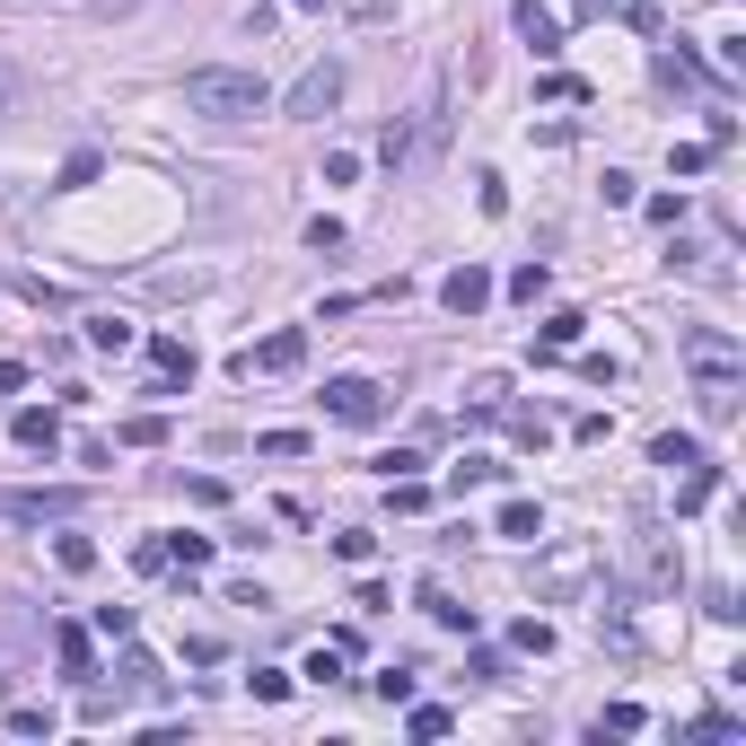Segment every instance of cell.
Wrapping results in <instances>:
<instances>
[{"mask_svg": "<svg viewBox=\"0 0 746 746\" xmlns=\"http://www.w3.org/2000/svg\"><path fill=\"white\" fill-rule=\"evenodd\" d=\"M263 106H272V89H263L255 71H229V62L185 71V115H203V124H247Z\"/></svg>", "mask_w": 746, "mask_h": 746, "instance_id": "cell-1", "label": "cell"}, {"mask_svg": "<svg viewBox=\"0 0 746 746\" xmlns=\"http://www.w3.org/2000/svg\"><path fill=\"white\" fill-rule=\"evenodd\" d=\"M334 106H343V62H308V71L290 80V97H281L290 124H325Z\"/></svg>", "mask_w": 746, "mask_h": 746, "instance_id": "cell-2", "label": "cell"}, {"mask_svg": "<svg viewBox=\"0 0 746 746\" xmlns=\"http://www.w3.org/2000/svg\"><path fill=\"white\" fill-rule=\"evenodd\" d=\"M325 413L352 422V431H370V422H386V386L377 377H325Z\"/></svg>", "mask_w": 746, "mask_h": 746, "instance_id": "cell-3", "label": "cell"}, {"mask_svg": "<svg viewBox=\"0 0 746 746\" xmlns=\"http://www.w3.org/2000/svg\"><path fill=\"white\" fill-rule=\"evenodd\" d=\"M299 361H308V334H299V325H281V334H263V343L238 352V377H290Z\"/></svg>", "mask_w": 746, "mask_h": 746, "instance_id": "cell-4", "label": "cell"}, {"mask_svg": "<svg viewBox=\"0 0 746 746\" xmlns=\"http://www.w3.org/2000/svg\"><path fill=\"white\" fill-rule=\"evenodd\" d=\"M439 308H448V317H484V308H493V272H484V263H457V272L439 281Z\"/></svg>", "mask_w": 746, "mask_h": 746, "instance_id": "cell-5", "label": "cell"}, {"mask_svg": "<svg viewBox=\"0 0 746 746\" xmlns=\"http://www.w3.org/2000/svg\"><path fill=\"white\" fill-rule=\"evenodd\" d=\"M509 18H518V35H527V53H536V62H553V53H562V18H553L545 0H518Z\"/></svg>", "mask_w": 746, "mask_h": 746, "instance_id": "cell-6", "label": "cell"}, {"mask_svg": "<svg viewBox=\"0 0 746 746\" xmlns=\"http://www.w3.org/2000/svg\"><path fill=\"white\" fill-rule=\"evenodd\" d=\"M80 493H0V518H18V527H44V518H71Z\"/></svg>", "mask_w": 746, "mask_h": 746, "instance_id": "cell-7", "label": "cell"}, {"mask_svg": "<svg viewBox=\"0 0 746 746\" xmlns=\"http://www.w3.org/2000/svg\"><path fill=\"white\" fill-rule=\"evenodd\" d=\"M149 361H158V386H149V395H176V386L194 377V352H185L176 334H149Z\"/></svg>", "mask_w": 746, "mask_h": 746, "instance_id": "cell-8", "label": "cell"}, {"mask_svg": "<svg viewBox=\"0 0 746 746\" xmlns=\"http://www.w3.org/2000/svg\"><path fill=\"white\" fill-rule=\"evenodd\" d=\"M694 404H703V422H738V370H703Z\"/></svg>", "mask_w": 746, "mask_h": 746, "instance_id": "cell-9", "label": "cell"}, {"mask_svg": "<svg viewBox=\"0 0 746 746\" xmlns=\"http://www.w3.org/2000/svg\"><path fill=\"white\" fill-rule=\"evenodd\" d=\"M493 536H509V545H536V536H545V509H536V500H500Z\"/></svg>", "mask_w": 746, "mask_h": 746, "instance_id": "cell-10", "label": "cell"}, {"mask_svg": "<svg viewBox=\"0 0 746 746\" xmlns=\"http://www.w3.org/2000/svg\"><path fill=\"white\" fill-rule=\"evenodd\" d=\"M9 439H18V448H35V457H53V448H62V422H53V413H18V422H9Z\"/></svg>", "mask_w": 746, "mask_h": 746, "instance_id": "cell-11", "label": "cell"}, {"mask_svg": "<svg viewBox=\"0 0 746 746\" xmlns=\"http://www.w3.org/2000/svg\"><path fill=\"white\" fill-rule=\"evenodd\" d=\"M650 466H667V475H694V466H703V448H694L685 431H659V439H650Z\"/></svg>", "mask_w": 746, "mask_h": 746, "instance_id": "cell-12", "label": "cell"}, {"mask_svg": "<svg viewBox=\"0 0 746 746\" xmlns=\"http://www.w3.org/2000/svg\"><path fill=\"white\" fill-rule=\"evenodd\" d=\"M685 361H694V370H738L746 352L729 343V334H685Z\"/></svg>", "mask_w": 746, "mask_h": 746, "instance_id": "cell-13", "label": "cell"}, {"mask_svg": "<svg viewBox=\"0 0 746 746\" xmlns=\"http://www.w3.org/2000/svg\"><path fill=\"white\" fill-rule=\"evenodd\" d=\"M422 615L439 623V632H466V641H475V607H457L448 589H422Z\"/></svg>", "mask_w": 746, "mask_h": 746, "instance_id": "cell-14", "label": "cell"}, {"mask_svg": "<svg viewBox=\"0 0 746 746\" xmlns=\"http://www.w3.org/2000/svg\"><path fill=\"white\" fill-rule=\"evenodd\" d=\"M500 475H509L500 457H466V466H448V493L466 500V493H484V484H500Z\"/></svg>", "mask_w": 746, "mask_h": 746, "instance_id": "cell-15", "label": "cell"}, {"mask_svg": "<svg viewBox=\"0 0 746 746\" xmlns=\"http://www.w3.org/2000/svg\"><path fill=\"white\" fill-rule=\"evenodd\" d=\"M580 325H589L580 308H553V317H545V343H536V352H545V361H553V352H571V343H580Z\"/></svg>", "mask_w": 746, "mask_h": 746, "instance_id": "cell-16", "label": "cell"}, {"mask_svg": "<svg viewBox=\"0 0 746 746\" xmlns=\"http://www.w3.org/2000/svg\"><path fill=\"white\" fill-rule=\"evenodd\" d=\"M53 650H62V667H71V676H89V667H97V650H89V632H80V623H62V632H53Z\"/></svg>", "mask_w": 746, "mask_h": 746, "instance_id": "cell-17", "label": "cell"}, {"mask_svg": "<svg viewBox=\"0 0 746 746\" xmlns=\"http://www.w3.org/2000/svg\"><path fill=\"white\" fill-rule=\"evenodd\" d=\"M89 343H97V352H132L141 325H124V317H89Z\"/></svg>", "mask_w": 746, "mask_h": 746, "instance_id": "cell-18", "label": "cell"}, {"mask_svg": "<svg viewBox=\"0 0 746 746\" xmlns=\"http://www.w3.org/2000/svg\"><path fill=\"white\" fill-rule=\"evenodd\" d=\"M545 290H553V272H545V263H518V272H509V299H518V308H536Z\"/></svg>", "mask_w": 746, "mask_h": 746, "instance_id": "cell-19", "label": "cell"}, {"mask_svg": "<svg viewBox=\"0 0 746 746\" xmlns=\"http://www.w3.org/2000/svg\"><path fill=\"white\" fill-rule=\"evenodd\" d=\"M115 439H124V448H158V439H167V413H132Z\"/></svg>", "mask_w": 746, "mask_h": 746, "instance_id": "cell-20", "label": "cell"}, {"mask_svg": "<svg viewBox=\"0 0 746 746\" xmlns=\"http://www.w3.org/2000/svg\"><path fill=\"white\" fill-rule=\"evenodd\" d=\"M536 97H562V106H589V80H571V71H545V80H536Z\"/></svg>", "mask_w": 746, "mask_h": 746, "instance_id": "cell-21", "label": "cell"}, {"mask_svg": "<svg viewBox=\"0 0 746 746\" xmlns=\"http://www.w3.org/2000/svg\"><path fill=\"white\" fill-rule=\"evenodd\" d=\"M115 676H124L132 694H158V667H149V659H141V650H124V659H115Z\"/></svg>", "mask_w": 746, "mask_h": 746, "instance_id": "cell-22", "label": "cell"}, {"mask_svg": "<svg viewBox=\"0 0 746 746\" xmlns=\"http://www.w3.org/2000/svg\"><path fill=\"white\" fill-rule=\"evenodd\" d=\"M667 167H676V176H703V167H712V141H676Z\"/></svg>", "mask_w": 746, "mask_h": 746, "instance_id": "cell-23", "label": "cell"}, {"mask_svg": "<svg viewBox=\"0 0 746 746\" xmlns=\"http://www.w3.org/2000/svg\"><path fill=\"white\" fill-rule=\"evenodd\" d=\"M255 457H308V431H263Z\"/></svg>", "mask_w": 746, "mask_h": 746, "instance_id": "cell-24", "label": "cell"}, {"mask_svg": "<svg viewBox=\"0 0 746 746\" xmlns=\"http://www.w3.org/2000/svg\"><path fill=\"white\" fill-rule=\"evenodd\" d=\"M167 562H185V571H203V562H211V536H167Z\"/></svg>", "mask_w": 746, "mask_h": 746, "instance_id": "cell-25", "label": "cell"}, {"mask_svg": "<svg viewBox=\"0 0 746 746\" xmlns=\"http://www.w3.org/2000/svg\"><path fill=\"white\" fill-rule=\"evenodd\" d=\"M53 562H62V571H97V545H89V536H62Z\"/></svg>", "mask_w": 746, "mask_h": 746, "instance_id": "cell-26", "label": "cell"}, {"mask_svg": "<svg viewBox=\"0 0 746 746\" xmlns=\"http://www.w3.org/2000/svg\"><path fill=\"white\" fill-rule=\"evenodd\" d=\"M370 685H377V703H413V667H377Z\"/></svg>", "mask_w": 746, "mask_h": 746, "instance_id": "cell-27", "label": "cell"}, {"mask_svg": "<svg viewBox=\"0 0 746 746\" xmlns=\"http://www.w3.org/2000/svg\"><path fill=\"white\" fill-rule=\"evenodd\" d=\"M475 203H484V220H500V211H509V185H500L493 167H484V176H475Z\"/></svg>", "mask_w": 746, "mask_h": 746, "instance_id": "cell-28", "label": "cell"}, {"mask_svg": "<svg viewBox=\"0 0 746 746\" xmlns=\"http://www.w3.org/2000/svg\"><path fill=\"white\" fill-rule=\"evenodd\" d=\"M299 676H317V685H334V676H343V650H334V641H325V650H308V667H299Z\"/></svg>", "mask_w": 746, "mask_h": 746, "instance_id": "cell-29", "label": "cell"}, {"mask_svg": "<svg viewBox=\"0 0 746 746\" xmlns=\"http://www.w3.org/2000/svg\"><path fill=\"white\" fill-rule=\"evenodd\" d=\"M448 729H457V721H448L439 703H413V738H448Z\"/></svg>", "mask_w": 746, "mask_h": 746, "instance_id": "cell-30", "label": "cell"}, {"mask_svg": "<svg viewBox=\"0 0 746 746\" xmlns=\"http://www.w3.org/2000/svg\"><path fill=\"white\" fill-rule=\"evenodd\" d=\"M509 641H518V650H536V659H545V650H553V623H536V615H527V623H509Z\"/></svg>", "mask_w": 746, "mask_h": 746, "instance_id": "cell-31", "label": "cell"}, {"mask_svg": "<svg viewBox=\"0 0 746 746\" xmlns=\"http://www.w3.org/2000/svg\"><path fill=\"white\" fill-rule=\"evenodd\" d=\"M247 685H255V703H290V676H281V667H255Z\"/></svg>", "mask_w": 746, "mask_h": 746, "instance_id": "cell-32", "label": "cell"}, {"mask_svg": "<svg viewBox=\"0 0 746 746\" xmlns=\"http://www.w3.org/2000/svg\"><path fill=\"white\" fill-rule=\"evenodd\" d=\"M598 194H607V203H615V211H632V203H641V185H632V176H623V167H607V185H598Z\"/></svg>", "mask_w": 746, "mask_h": 746, "instance_id": "cell-33", "label": "cell"}, {"mask_svg": "<svg viewBox=\"0 0 746 746\" xmlns=\"http://www.w3.org/2000/svg\"><path fill=\"white\" fill-rule=\"evenodd\" d=\"M361 176V149H325V185H352Z\"/></svg>", "mask_w": 746, "mask_h": 746, "instance_id": "cell-34", "label": "cell"}, {"mask_svg": "<svg viewBox=\"0 0 746 746\" xmlns=\"http://www.w3.org/2000/svg\"><path fill=\"white\" fill-rule=\"evenodd\" d=\"M641 211H650V220H659V229H676V220H685V194H650V203H641Z\"/></svg>", "mask_w": 746, "mask_h": 746, "instance_id": "cell-35", "label": "cell"}, {"mask_svg": "<svg viewBox=\"0 0 746 746\" xmlns=\"http://www.w3.org/2000/svg\"><path fill=\"white\" fill-rule=\"evenodd\" d=\"M370 545H377L370 527H343V536H334V553H343V562H370Z\"/></svg>", "mask_w": 746, "mask_h": 746, "instance_id": "cell-36", "label": "cell"}, {"mask_svg": "<svg viewBox=\"0 0 746 746\" xmlns=\"http://www.w3.org/2000/svg\"><path fill=\"white\" fill-rule=\"evenodd\" d=\"M308 247L334 255V247H343V220H325V211H317V220H308Z\"/></svg>", "mask_w": 746, "mask_h": 746, "instance_id": "cell-37", "label": "cell"}, {"mask_svg": "<svg viewBox=\"0 0 746 746\" xmlns=\"http://www.w3.org/2000/svg\"><path fill=\"white\" fill-rule=\"evenodd\" d=\"M466 676H484V685H500V676H509V659H500V650H475V659H466Z\"/></svg>", "mask_w": 746, "mask_h": 746, "instance_id": "cell-38", "label": "cell"}, {"mask_svg": "<svg viewBox=\"0 0 746 746\" xmlns=\"http://www.w3.org/2000/svg\"><path fill=\"white\" fill-rule=\"evenodd\" d=\"M97 632H106V641H132V607H97Z\"/></svg>", "mask_w": 746, "mask_h": 746, "instance_id": "cell-39", "label": "cell"}, {"mask_svg": "<svg viewBox=\"0 0 746 746\" xmlns=\"http://www.w3.org/2000/svg\"><path fill=\"white\" fill-rule=\"evenodd\" d=\"M27 386V361H0V395H18Z\"/></svg>", "mask_w": 746, "mask_h": 746, "instance_id": "cell-40", "label": "cell"}, {"mask_svg": "<svg viewBox=\"0 0 746 746\" xmlns=\"http://www.w3.org/2000/svg\"><path fill=\"white\" fill-rule=\"evenodd\" d=\"M290 9H325V0H290Z\"/></svg>", "mask_w": 746, "mask_h": 746, "instance_id": "cell-41", "label": "cell"}]
</instances>
